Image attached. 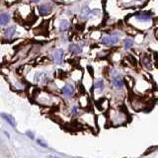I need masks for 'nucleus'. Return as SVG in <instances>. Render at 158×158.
I'll return each mask as SVG.
<instances>
[{"label": "nucleus", "instance_id": "obj_1", "mask_svg": "<svg viewBox=\"0 0 158 158\" xmlns=\"http://www.w3.org/2000/svg\"><path fill=\"white\" fill-rule=\"evenodd\" d=\"M101 42L103 44H106V46H113V44H116L118 42V37L116 35H112V36L109 37H103Z\"/></svg>", "mask_w": 158, "mask_h": 158}, {"label": "nucleus", "instance_id": "obj_2", "mask_svg": "<svg viewBox=\"0 0 158 158\" xmlns=\"http://www.w3.org/2000/svg\"><path fill=\"white\" fill-rule=\"evenodd\" d=\"M135 18L140 22H146L151 19V15L148 12H139L135 15Z\"/></svg>", "mask_w": 158, "mask_h": 158}, {"label": "nucleus", "instance_id": "obj_3", "mask_svg": "<svg viewBox=\"0 0 158 158\" xmlns=\"http://www.w3.org/2000/svg\"><path fill=\"white\" fill-rule=\"evenodd\" d=\"M51 12H52V7L48 4L42 5V6H40L39 8V13L41 16H47V15H48Z\"/></svg>", "mask_w": 158, "mask_h": 158}, {"label": "nucleus", "instance_id": "obj_4", "mask_svg": "<svg viewBox=\"0 0 158 158\" xmlns=\"http://www.w3.org/2000/svg\"><path fill=\"white\" fill-rule=\"evenodd\" d=\"M53 58H54V61H56L57 64L62 63V60H63V51L62 49H56L53 53Z\"/></svg>", "mask_w": 158, "mask_h": 158}, {"label": "nucleus", "instance_id": "obj_5", "mask_svg": "<svg viewBox=\"0 0 158 158\" xmlns=\"http://www.w3.org/2000/svg\"><path fill=\"white\" fill-rule=\"evenodd\" d=\"M112 82H113V85L115 86L116 89H122L123 87V78L118 75L114 77Z\"/></svg>", "mask_w": 158, "mask_h": 158}, {"label": "nucleus", "instance_id": "obj_6", "mask_svg": "<svg viewBox=\"0 0 158 158\" xmlns=\"http://www.w3.org/2000/svg\"><path fill=\"white\" fill-rule=\"evenodd\" d=\"M68 49H69V52L74 53V54H79V53H81V52H82L81 48L79 47L78 44H70V46H69V48H68Z\"/></svg>", "mask_w": 158, "mask_h": 158}, {"label": "nucleus", "instance_id": "obj_7", "mask_svg": "<svg viewBox=\"0 0 158 158\" xmlns=\"http://www.w3.org/2000/svg\"><path fill=\"white\" fill-rule=\"evenodd\" d=\"M1 116H2V118H4V120L6 121L7 123H9L10 125H11L13 127H16V122H15L14 118H13L12 116L8 115V114H1Z\"/></svg>", "mask_w": 158, "mask_h": 158}, {"label": "nucleus", "instance_id": "obj_8", "mask_svg": "<svg viewBox=\"0 0 158 158\" xmlns=\"http://www.w3.org/2000/svg\"><path fill=\"white\" fill-rule=\"evenodd\" d=\"M62 92H63L64 95L70 97L73 95V93H74V88L71 85H65L62 88Z\"/></svg>", "mask_w": 158, "mask_h": 158}, {"label": "nucleus", "instance_id": "obj_9", "mask_svg": "<svg viewBox=\"0 0 158 158\" xmlns=\"http://www.w3.org/2000/svg\"><path fill=\"white\" fill-rule=\"evenodd\" d=\"M15 32H16V27H10V28L5 30V31H4V35H5V37L11 39L14 36V35H15Z\"/></svg>", "mask_w": 158, "mask_h": 158}, {"label": "nucleus", "instance_id": "obj_10", "mask_svg": "<svg viewBox=\"0 0 158 158\" xmlns=\"http://www.w3.org/2000/svg\"><path fill=\"white\" fill-rule=\"evenodd\" d=\"M69 26H70V24H69L67 20H61L59 22V29H60V31H66V30H68Z\"/></svg>", "mask_w": 158, "mask_h": 158}, {"label": "nucleus", "instance_id": "obj_11", "mask_svg": "<svg viewBox=\"0 0 158 158\" xmlns=\"http://www.w3.org/2000/svg\"><path fill=\"white\" fill-rule=\"evenodd\" d=\"M10 16L8 14H1L0 15V25H5L9 22Z\"/></svg>", "mask_w": 158, "mask_h": 158}, {"label": "nucleus", "instance_id": "obj_12", "mask_svg": "<svg viewBox=\"0 0 158 158\" xmlns=\"http://www.w3.org/2000/svg\"><path fill=\"white\" fill-rule=\"evenodd\" d=\"M90 13H91L90 9H89L88 7H84L82 9V11H81V17L82 18H86L87 16H89V15H90Z\"/></svg>", "mask_w": 158, "mask_h": 158}, {"label": "nucleus", "instance_id": "obj_13", "mask_svg": "<svg viewBox=\"0 0 158 158\" xmlns=\"http://www.w3.org/2000/svg\"><path fill=\"white\" fill-rule=\"evenodd\" d=\"M132 44H133V41L131 39H126L125 40V48L126 49L131 48L132 47Z\"/></svg>", "mask_w": 158, "mask_h": 158}, {"label": "nucleus", "instance_id": "obj_14", "mask_svg": "<svg viewBox=\"0 0 158 158\" xmlns=\"http://www.w3.org/2000/svg\"><path fill=\"white\" fill-rule=\"evenodd\" d=\"M94 87H95V89H98V90H102L103 87H104V81L102 80V79H100V80L96 81L95 85H94Z\"/></svg>", "mask_w": 158, "mask_h": 158}, {"label": "nucleus", "instance_id": "obj_15", "mask_svg": "<svg viewBox=\"0 0 158 158\" xmlns=\"http://www.w3.org/2000/svg\"><path fill=\"white\" fill-rule=\"evenodd\" d=\"M142 63H143V65H144V66H146V67H148V68H149L151 65H150V59L149 58H148V57H144V58H143L142 59Z\"/></svg>", "mask_w": 158, "mask_h": 158}, {"label": "nucleus", "instance_id": "obj_16", "mask_svg": "<svg viewBox=\"0 0 158 158\" xmlns=\"http://www.w3.org/2000/svg\"><path fill=\"white\" fill-rule=\"evenodd\" d=\"M154 149H158V146H153V147H150V148H148L147 151L145 152V154H148V153H150V152H153L154 151Z\"/></svg>", "mask_w": 158, "mask_h": 158}, {"label": "nucleus", "instance_id": "obj_17", "mask_svg": "<svg viewBox=\"0 0 158 158\" xmlns=\"http://www.w3.org/2000/svg\"><path fill=\"white\" fill-rule=\"evenodd\" d=\"M37 142H38V144H40L41 146H44V147H46V146H47V143H44V142L43 140H41V139H38Z\"/></svg>", "mask_w": 158, "mask_h": 158}, {"label": "nucleus", "instance_id": "obj_18", "mask_svg": "<svg viewBox=\"0 0 158 158\" xmlns=\"http://www.w3.org/2000/svg\"><path fill=\"white\" fill-rule=\"evenodd\" d=\"M72 114H74V115H75V114L77 115V114H78V109H77L76 107H74V108L72 109Z\"/></svg>", "mask_w": 158, "mask_h": 158}, {"label": "nucleus", "instance_id": "obj_19", "mask_svg": "<svg viewBox=\"0 0 158 158\" xmlns=\"http://www.w3.org/2000/svg\"><path fill=\"white\" fill-rule=\"evenodd\" d=\"M27 135H30V137H31V138H34V135H32V132H27Z\"/></svg>", "mask_w": 158, "mask_h": 158}, {"label": "nucleus", "instance_id": "obj_20", "mask_svg": "<svg viewBox=\"0 0 158 158\" xmlns=\"http://www.w3.org/2000/svg\"><path fill=\"white\" fill-rule=\"evenodd\" d=\"M32 1H33V2H35V3H38V2L40 1V0H32Z\"/></svg>", "mask_w": 158, "mask_h": 158}, {"label": "nucleus", "instance_id": "obj_21", "mask_svg": "<svg viewBox=\"0 0 158 158\" xmlns=\"http://www.w3.org/2000/svg\"><path fill=\"white\" fill-rule=\"evenodd\" d=\"M0 143H1V139H0Z\"/></svg>", "mask_w": 158, "mask_h": 158}, {"label": "nucleus", "instance_id": "obj_22", "mask_svg": "<svg viewBox=\"0 0 158 158\" xmlns=\"http://www.w3.org/2000/svg\"><path fill=\"white\" fill-rule=\"evenodd\" d=\"M138 1H141V0H138Z\"/></svg>", "mask_w": 158, "mask_h": 158}]
</instances>
